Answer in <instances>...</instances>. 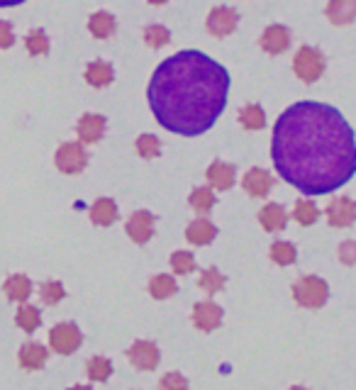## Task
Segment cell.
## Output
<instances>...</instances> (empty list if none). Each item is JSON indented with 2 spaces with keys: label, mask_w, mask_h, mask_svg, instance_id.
Instances as JSON below:
<instances>
[{
  "label": "cell",
  "mask_w": 356,
  "mask_h": 390,
  "mask_svg": "<svg viewBox=\"0 0 356 390\" xmlns=\"http://www.w3.org/2000/svg\"><path fill=\"white\" fill-rule=\"evenodd\" d=\"M271 156L281 178L303 195H327L356 176V137L337 108L303 101L273 125Z\"/></svg>",
  "instance_id": "obj_1"
},
{
  "label": "cell",
  "mask_w": 356,
  "mask_h": 390,
  "mask_svg": "<svg viewBox=\"0 0 356 390\" xmlns=\"http://www.w3.org/2000/svg\"><path fill=\"white\" fill-rule=\"evenodd\" d=\"M229 74L222 64L188 49L159 64L149 81V108L163 130L198 137L217 122L227 105Z\"/></svg>",
  "instance_id": "obj_2"
},
{
  "label": "cell",
  "mask_w": 356,
  "mask_h": 390,
  "mask_svg": "<svg viewBox=\"0 0 356 390\" xmlns=\"http://www.w3.org/2000/svg\"><path fill=\"white\" fill-rule=\"evenodd\" d=\"M293 298L300 307H308V310H317L327 303L330 298V288L322 278L317 276H303L293 283Z\"/></svg>",
  "instance_id": "obj_3"
},
{
  "label": "cell",
  "mask_w": 356,
  "mask_h": 390,
  "mask_svg": "<svg viewBox=\"0 0 356 390\" xmlns=\"http://www.w3.org/2000/svg\"><path fill=\"white\" fill-rule=\"evenodd\" d=\"M293 71L303 84H315L325 74V57L315 47H300L293 57Z\"/></svg>",
  "instance_id": "obj_4"
},
{
  "label": "cell",
  "mask_w": 356,
  "mask_h": 390,
  "mask_svg": "<svg viewBox=\"0 0 356 390\" xmlns=\"http://www.w3.org/2000/svg\"><path fill=\"white\" fill-rule=\"evenodd\" d=\"M84 344V334H81V329L74 325V322H62V325H57L49 332V347H52L57 354H74L76 349Z\"/></svg>",
  "instance_id": "obj_5"
},
{
  "label": "cell",
  "mask_w": 356,
  "mask_h": 390,
  "mask_svg": "<svg viewBox=\"0 0 356 390\" xmlns=\"http://www.w3.org/2000/svg\"><path fill=\"white\" fill-rule=\"evenodd\" d=\"M54 161H57V168L62 173L76 176L86 168V164H88V154H86L84 144H79V142H69V144L59 147Z\"/></svg>",
  "instance_id": "obj_6"
},
{
  "label": "cell",
  "mask_w": 356,
  "mask_h": 390,
  "mask_svg": "<svg viewBox=\"0 0 356 390\" xmlns=\"http://www.w3.org/2000/svg\"><path fill=\"white\" fill-rule=\"evenodd\" d=\"M127 359L137 371H154L159 366L161 354H159V347L154 342H149V339H139V342H134L132 347H130Z\"/></svg>",
  "instance_id": "obj_7"
},
{
  "label": "cell",
  "mask_w": 356,
  "mask_h": 390,
  "mask_svg": "<svg viewBox=\"0 0 356 390\" xmlns=\"http://www.w3.org/2000/svg\"><path fill=\"white\" fill-rule=\"evenodd\" d=\"M239 25V13L234 8H227V5H220L215 8L210 15H207V32L212 37H227L237 30Z\"/></svg>",
  "instance_id": "obj_8"
},
{
  "label": "cell",
  "mask_w": 356,
  "mask_h": 390,
  "mask_svg": "<svg viewBox=\"0 0 356 390\" xmlns=\"http://www.w3.org/2000/svg\"><path fill=\"white\" fill-rule=\"evenodd\" d=\"M327 215V222L332 224V227H352L354 219H356V202L352 197H332L330 205H327L325 210Z\"/></svg>",
  "instance_id": "obj_9"
},
{
  "label": "cell",
  "mask_w": 356,
  "mask_h": 390,
  "mask_svg": "<svg viewBox=\"0 0 356 390\" xmlns=\"http://www.w3.org/2000/svg\"><path fill=\"white\" fill-rule=\"evenodd\" d=\"M193 325L200 329V332H215L217 327L222 325V307L212 300H205V303H195L193 307Z\"/></svg>",
  "instance_id": "obj_10"
},
{
  "label": "cell",
  "mask_w": 356,
  "mask_h": 390,
  "mask_svg": "<svg viewBox=\"0 0 356 390\" xmlns=\"http://www.w3.org/2000/svg\"><path fill=\"white\" fill-rule=\"evenodd\" d=\"M154 222L156 217L151 215V212H134L132 217L127 219V234L130 239L137 241V244H147V241L151 239V234H154Z\"/></svg>",
  "instance_id": "obj_11"
},
{
  "label": "cell",
  "mask_w": 356,
  "mask_h": 390,
  "mask_svg": "<svg viewBox=\"0 0 356 390\" xmlns=\"http://www.w3.org/2000/svg\"><path fill=\"white\" fill-rule=\"evenodd\" d=\"M259 44L266 54H283V52H288V47H290V32L283 25H271L264 30Z\"/></svg>",
  "instance_id": "obj_12"
},
{
  "label": "cell",
  "mask_w": 356,
  "mask_h": 390,
  "mask_svg": "<svg viewBox=\"0 0 356 390\" xmlns=\"http://www.w3.org/2000/svg\"><path fill=\"white\" fill-rule=\"evenodd\" d=\"M244 190L254 197H266L273 188V176L264 171V168H251L242 180Z\"/></svg>",
  "instance_id": "obj_13"
},
{
  "label": "cell",
  "mask_w": 356,
  "mask_h": 390,
  "mask_svg": "<svg viewBox=\"0 0 356 390\" xmlns=\"http://www.w3.org/2000/svg\"><path fill=\"white\" fill-rule=\"evenodd\" d=\"M103 132H105V117H103V115L88 113L79 120V137L84 144H96V142H101Z\"/></svg>",
  "instance_id": "obj_14"
},
{
  "label": "cell",
  "mask_w": 356,
  "mask_h": 390,
  "mask_svg": "<svg viewBox=\"0 0 356 390\" xmlns=\"http://www.w3.org/2000/svg\"><path fill=\"white\" fill-rule=\"evenodd\" d=\"M185 237H188L190 244H195V246L210 244V241L217 237V227L205 215H202V217L193 219V222L188 224V229H185Z\"/></svg>",
  "instance_id": "obj_15"
},
{
  "label": "cell",
  "mask_w": 356,
  "mask_h": 390,
  "mask_svg": "<svg viewBox=\"0 0 356 390\" xmlns=\"http://www.w3.org/2000/svg\"><path fill=\"white\" fill-rule=\"evenodd\" d=\"M234 166L232 164H224V161H215L210 164V168H207V180H210L212 188L217 190H229L234 185Z\"/></svg>",
  "instance_id": "obj_16"
},
{
  "label": "cell",
  "mask_w": 356,
  "mask_h": 390,
  "mask_svg": "<svg viewBox=\"0 0 356 390\" xmlns=\"http://www.w3.org/2000/svg\"><path fill=\"white\" fill-rule=\"evenodd\" d=\"M259 222L266 232H281V229L288 224V215H286V210H283V205L268 202L264 210L259 212Z\"/></svg>",
  "instance_id": "obj_17"
},
{
  "label": "cell",
  "mask_w": 356,
  "mask_h": 390,
  "mask_svg": "<svg viewBox=\"0 0 356 390\" xmlns=\"http://www.w3.org/2000/svg\"><path fill=\"white\" fill-rule=\"evenodd\" d=\"M47 356L49 351L42 347V344H23V349H20V366L27 371H40L42 366L47 364Z\"/></svg>",
  "instance_id": "obj_18"
},
{
  "label": "cell",
  "mask_w": 356,
  "mask_h": 390,
  "mask_svg": "<svg viewBox=\"0 0 356 390\" xmlns=\"http://www.w3.org/2000/svg\"><path fill=\"white\" fill-rule=\"evenodd\" d=\"M117 219V205L110 197H101V200L93 202L91 207V222L98 224V227H110V224Z\"/></svg>",
  "instance_id": "obj_19"
},
{
  "label": "cell",
  "mask_w": 356,
  "mask_h": 390,
  "mask_svg": "<svg viewBox=\"0 0 356 390\" xmlns=\"http://www.w3.org/2000/svg\"><path fill=\"white\" fill-rule=\"evenodd\" d=\"M327 18L334 25H352L356 20V0H330L327 5Z\"/></svg>",
  "instance_id": "obj_20"
},
{
  "label": "cell",
  "mask_w": 356,
  "mask_h": 390,
  "mask_svg": "<svg viewBox=\"0 0 356 390\" xmlns=\"http://www.w3.org/2000/svg\"><path fill=\"white\" fill-rule=\"evenodd\" d=\"M5 295H8V300H13V303H25L27 298L32 295V281L27 276H10L8 281L3 285Z\"/></svg>",
  "instance_id": "obj_21"
},
{
  "label": "cell",
  "mask_w": 356,
  "mask_h": 390,
  "mask_svg": "<svg viewBox=\"0 0 356 390\" xmlns=\"http://www.w3.org/2000/svg\"><path fill=\"white\" fill-rule=\"evenodd\" d=\"M88 30H91V35L96 37V40H108V37H113L115 30H117V22H115V18L110 13L101 10V13H96L88 20Z\"/></svg>",
  "instance_id": "obj_22"
},
{
  "label": "cell",
  "mask_w": 356,
  "mask_h": 390,
  "mask_svg": "<svg viewBox=\"0 0 356 390\" xmlns=\"http://www.w3.org/2000/svg\"><path fill=\"white\" fill-rule=\"evenodd\" d=\"M113 79H115V71H113V66L105 62H93L88 64V69H86V81H88L93 88L110 86Z\"/></svg>",
  "instance_id": "obj_23"
},
{
  "label": "cell",
  "mask_w": 356,
  "mask_h": 390,
  "mask_svg": "<svg viewBox=\"0 0 356 390\" xmlns=\"http://www.w3.org/2000/svg\"><path fill=\"white\" fill-rule=\"evenodd\" d=\"M178 290V285H176V278L173 276H168V273H161V276H154L149 281V293H151V298H156V300H166V298H171L173 293Z\"/></svg>",
  "instance_id": "obj_24"
},
{
  "label": "cell",
  "mask_w": 356,
  "mask_h": 390,
  "mask_svg": "<svg viewBox=\"0 0 356 390\" xmlns=\"http://www.w3.org/2000/svg\"><path fill=\"white\" fill-rule=\"evenodd\" d=\"M298 259V249L290 241H273L271 244V261L278 266H290Z\"/></svg>",
  "instance_id": "obj_25"
},
{
  "label": "cell",
  "mask_w": 356,
  "mask_h": 390,
  "mask_svg": "<svg viewBox=\"0 0 356 390\" xmlns=\"http://www.w3.org/2000/svg\"><path fill=\"white\" fill-rule=\"evenodd\" d=\"M293 217H295V222H298V224H303V227H310V224L317 222V217H320V210H317V205L312 200H298V202H295Z\"/></svg>",
  "instance_id": "obj_26"
},
{
  "label": "cell",
  "mask_w": 356,
  "mask_h": 390,
  "mask_svg": "<svg viewBox=\"0 0 356 390\" xmlns=\"http://www.w3.org/2000/svg\"><path fill=\"white\" fill-rule=\"evenodd\" d=\"M239 122L244 125L246 130H264L266 125V115L264 110H261V105H246L242 108V113H239Z\"/></svg>",
  "instance_id": "obj_27"
},
{
  "label": "cell",
  "mask_w": 356,
  "mask_h": 390,
  "mask_svg": "<svg viewBox=\"0 0 356 390\" xmlns=\"http://www.w3.org/2000/svg\"><path fill=\"white\" fill-rule=\"evenodd\" d=\"M113 376V364L105 356H93L88 361V378L96 383H105Z\"/></svg>",
  "instance_id": "obj_28"
},
{
  "label": "cell",
  "mask_w": 356,
  "mask_h": 390,
  "mask_svg": "<svg viewBox=\"0 0 356 390\" xmlns=\"http://www.w3.org/2000/svg\"><path fill=\"white\" fill-rule=\"evenodd\" d=\"M215 205V195H212L210 188H195L190 193V207H193L198 215H207Z\"/></svg>",
  "instance_id": "obj_29"
},
{
  "label": "cell",
  "mask_w": 356,
  "mask_h": 390,
  "mask_svg": "<svg viewBox=\"0 0 356 390\" xmlns=\"http://www.w3.org/2000/svg\"><path fill=\"white\" fill-rule=\"evenodd\" d=\"M42 325V315L35 305H23L18 310V327L25 329V332H35L37 327Z\"/></svg>",
  "instance_id": "obj_30"
},
{
  "label": "cell",
  "mask_w": 356,
  "mask_h": 390,
  "mask_svg": "<svg viewBox=\"0 0 356 390\" xmlns=\"http://www.w3.org/2000/svg\"><path fill=\"white\" fill-rule=\"evenodd\" d=\"M224 283H227V278H224L217 268H207V271H202V276L198 278V285L202 290H207L210 295L220 293L224 288Z\"/></svg>",
  "instance_id": "obj_31"
},
{
  "label": "cell",
  "mask_w": 356,
  "mask_h": 390,
  "mask_svg": "<svg viewBox=\"0 0 356 390\" xmlns=\"http://www.w3.org/2000/svg\"><path fill=\"white\" fill-rule=\"evenodd\" d=\"M25 47L32 57H42V54L49 52V40H47V32L45 30H32L25 40Z\"/></svg>",
  "instance_id": "obj_32"
},
{
  "label": "cell",
  "mask_w": 356,
  "mask_h": 390,
  "mask_svg": "<svg viewBox=\"0 0 356 390\" xmlns=\"http://www.w3.org/2000/svg\"><path fill=\"white\" fill-rule=\"evenodd\" d=\"M171 268L178 276H188V273L195 271V259L190 251H173L171 254Z\"/></svg>",
  "instance_id": "obj_33"
},
{
  "label": "cell",
  "mask_w": 356,
  "mask_h": 390,
  "mask_svg": "<svg viewBox=\"0 0 356 390\" xmlns=\"http://www.w3.org/2000/svg\"><path fill=\"white\" fill-rule=\"evenodd\" d=\"M168 40H171V32L166 30L163 25H151V27H147L144 30V42L149 44V47H166Z\"/></svg>",
  "instance_id": "obj_34"
},
{
  "label": "cell",
  "mask_w": 356,
  "mask_h": 390,
  "mask_svg": "<svg viewBox=\"0 0 356 390\" xmlns=\"http://www.w3.org/2000/svg\"><path fill=\"white\" fill-rule=\"evenodd\" d=\"M137 151L144 159H154L159 156V151H161V142H159V137L154 134H142L139 139H137Z\"/></svg>",
  "instance_id": "obj_35"
},
{
  "label": "cell",
  "mask_w": 356,
  "mask_h": 390,
  "mask_svg": "<svg viewBox=\"0 0 356 390\" xmlns=\"http://www.w3.org/2000/svg\"><path fill=\"white\" fill-rule=\"evenodd\" d=\"M42 300H45L47 305H57V303H62L64 300V285L59 283V281H47L45 285H42Z\"/></svg>",
  "instance_id": "obj_36"
},
{
  "label": "cell",
  "mask_w": 356,
  "mask_h": 390,
  "mask_svg": "<svg viewBox=\"0 0 356 390\" xmlns=\"http://www.w3.org/2000/svg\"><path fill=\"white\" fill-rule=\"evenodd\" d=\"M159 390H188V381L180 373H166L159 381Z\"/></svg>",
  "instance_id": "obj_37"
},
{
  "label": "cell",
  "mask_w": 356,
  "mask_h": 390,
  "mask_svg": "<svg viewBox=\"0 0 356 390\" xmlns=\"http://www.w3.org/2000/svg\"><path fill=\"white\" fill-rule=\"evenodd\" d=\"M339 261L347 263V266H354L356 263V241H342L337 249Z\"/></svg>",
  "instance_id": "obj_38"
},
{
  "label": "cell",
  "mask_w": 356,
  "mask_h": 390,
  "mask_svg": "<svg viewBox=\"0 0 356 390\" xmlns=\"http://www.w3.org/2000/svg\"><path fill=\"white\" fill-rule=\"evenodd\" d=\"M15 44V35H13V25L10 22L0 20V49H10Z\"/></svg>",
  "instance_id": "obj_39"
},
{
  "label": "cell",
  "mask_w": 356,
  "mask_h": 390,
  "mask_svg": "<svg viewBox=\"0 0 356 390\" xmlns=\"http://www.w3.org/2000/svg\"><path fill=\"white\" fill-rule=\"evenodd\" d=\"M20 3H25V0H0V8H15Z\"/></svg>",
  "instance_id": "obj_40"
},
{
  "label": "cell",
  "mask_w": 356,
  "mask_h": 390,
  "mask_svg": "<svg viewBox=\"0 0 356 390\" xmlns=\"http://www.w3.org/2000/svg\"><path fill=\"white\" fill-rule=\"evenodd\" d=\"M69 390H91L88 386H74V388H69Z\"/></svg>",
  "instance_id": "obj_41"
},
{
  "label": "cell",
  "mask_w": 356,
  "mask_h": 390,
  "mask_svg": "<svg viewBox=\"0 0 356 390\" xmlns=\"http://www.w3.org/2000/svg\"><path fill=\"white\" fill-rule=\"evenodd\" d=\"M149 3H151V5H163L166 0H149Z\"/></svg>",
  "instance_id": "obj_42"
},
{
  "label": "cell",
  "mask_w": 356,
  "mask_h": 390,
  "mask_svg": "<svg viewBox=\"0 0 356 390\" xmlns=\"http://www.w3.org/2000/svg\"><path fill=\"white\" fill-rule=\"evenodd\" d=\"M288 390H308V388H300V386H293V388H288Z\"/></svg>",
  "instance_id": "obj_43"
}]
</instances>
